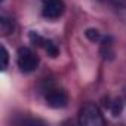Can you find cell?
<instances>
[{
    "instance_id": "cell-1",
    "label": "cell",
    "mask_w": 126,
    "mask_h": 126,
    "mask_svg": "<svg viewBox=\"0 0 126 126\" xmlns=\"http://www.w3.org/2000/svg\"><path fill=\"white\" fill-rule=\"evenodd\" d=\"M79 123L85 126H104L105 119L99 110V107L94 102H86L82 105L79 113Z\"/></svg>"
},
{
    "instance_id": "cell-2",
    "label": "cell",
    "mask_w": 126,
    "mask_h": 126,
    "mask_svg": "<svg viewBox=\"0 0 126 126\" xmlns=\"http://www.w3.org/2000/svg\"><path fill=\"white\" fill-rule=\"evenodd\" d=\"M39 55L30 47H19L16 53V64L22 73H31L39 67Z\"/></svg>"
},
{
    "instance_id": "cell-3",
    "label": "cell",
    "mask_w": 126,
    "mask_h": 126,
    "mask_svg": "<svg viewBox=\"0 0 126 126\" xmlns=\"http://www.w3.org/2000/svg\"><path fill=\"white\" fill-rule=\"evenodd\" d=\"M45 101L52 108H62L68 102V95L59 88H49L45 94Z\"/></svg>"
},
{
    "instance_id": "cell-4",
    "label": "cell",
    "mask_w": 126,
    "mask_h": 126,
    "mask_svg": "<svg viewBox=\"0 0 126 126\" xmlns=\"http://www.w3.org/2000/svg\"><path fill=\"white\" fill-rule=\"evenodd\" d=\"M42 2H43L42 14L47 19H58L65 11L62 0H42Z\"/></svg>"
},
{
    "instance_id": "cell-5",
    "label": "cell",
    "mask_w": 126,
    "mask_h": 126,
    "mask_svg": "<svg viewBox=\"0 0 126 126\" xmlns=\"http://www.w3.org/2000/svg\"><path fill=\"white\" fill-rule=\"evenodd\" d=\"M30 40L36 45V46H40V47H43L50 56H56L58 53H59V49H58V46L52 42V40H49V39H45V37H42L39 33H36V31H31L30 33Z\"/></svg>"
},
{
    "instance_id": "cell-6",
    "label": "cell",
    "mask_w": 126,
    "mask_h": 126,
    "mask_svg": "<svg viewBox=\"0 0 126 126\" xmlns=\"http://www.w3.org/2000/svg\"><path fill=\"white\" fill-rule=\"evenodd\" d=\"M15 30V24H14V19L6 16V15H2L0 16V31H2V36H8L11 33H14Z\"/></svg>"
},
{
    "instance_id": "cell-7",
    "label": "cell",
    "mask_w": 126,
    "mask_h": 126,
    "mask_svg": "<svg viewBox=\"0 0 126 126\" xmlns=\"http://www.w3.org/2000/svg\"><path fill=\"white\" fill-rule=\"evenodd\" d=\"M85 34H86V37H88L91 42H101V40H102L101 33H99L98 30H95V28H88V30L85 31Z\"/></svg>"
},
{
    "instance_id": "cell-8",
    "label": "cell",
    "mask_w": 126,
    "mask_h": 126,
    "mask_svg": "<svg viewBox=\"0 0 126 126\" xmlns=\"http://www.w3.org/2000/svg\"><path fill=\"white\" fill-rule=\"evenodd\" d=\"M108 110L111 111L113 116H119V113L122 111V101L120 99H113L111 102H108Z\"/></svg>"
},
{
    "instance_id": "cell-9",
    "label": "cell",
    "mask_w": 126,
    "mask_h": 126,
    "mask_svg": "<svg viewBox=\"0 0 126 126\" xmlns=\"http://www.w3.org/2000/svg\"><path fill=\"white\" fill-rule=\"evenodd\" d=\"M2 58H3V62H2V70L5 71L8 68V64H9V52L8 49L2 45Z\"/></svg>"
},
{
    "instance_id": "cell-10",
    "label": "cell",
    "mask_w": 126,
    "mask_h": 126,
    "mask_svg": "<svg viewBox=\"0 0 126 126\" xmlns=\"http://www.w3.org/2000/svg\"><path fill=\"white\" fill-rule=\"evenodd\" d=\"M111 2H113L114 5H117V6H123V8H126V0H111Z\"/></svg>"
}]
</instances>
